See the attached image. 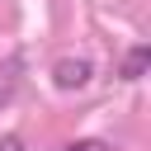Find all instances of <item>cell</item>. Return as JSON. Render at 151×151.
<instances>
[{"label": "cell", "instance_id": "obj_5", "mask_svg": "<svg viewBox=\"0 0 151 151\" xmlns=\"http://www.w3.org/2000/svg\"><path fill=\"white\" fill-rule=\"evenodd\" d=\"M0 151H28V146H24L19 132H5V137H0Z\"/></svg>", "mask_w": 151, "mask_h": 151}, {"label": "cell", "instance_id": "obj_1", "mask_svg": "<svg viewBox=\"0 0 151 151\" xmlns=\"http://www.w3.org/2000/svg\"><path fill=\"white\" fill-rule=\"evenodd\" d=\"M90 80H94V66H90L85 57H61V61L52 66V85L66 90V94H71V90H85Z\"/></svg>", "mask_w": 151, "mask_h": 151}, {"label": "cell", "instance_id": "obj_4", "mask_svg": "<svg viewBox=\"0 0 151 151\" xmlns=\"http://www.w3.org/2000/svg\"><path fill=\"white\" fill-rule=\"evenodd\" d=\"M52 151H113L104 137H76V142H61V146H52Z\"/></svg>", "mask_w": 151, "mask_h": 151}, {"label": "cell", "instance_id": "obj_3", "mask_svg": "<svg viewBox=\"0 0 151 151\" xmlns=\"http://www.w3.org/2000/svg\"><path fill=\"white\" fill-rule=\"evenodd\" d=\"M146 61H151V47H146V42L127 47V52H123V66H118V80H142V76H146Z\"/></svg>", "mask_w": 151, "mask_h": 151}, {"label": "cell", "instance_id": "obj_2", "mask_svg": "<svg viewBox=\"0 0 151 151\" xmlns=\"http://www.w3.org/2000/svg\"><path fill=\"white\" fill-rule=\"evenodd\" d=\"M19 76H24V61H19V57H5V61H0V113L14 104V94H19Z\"/></svg>", "mask_w": 151, "mask_h": 151}]
</instances>
